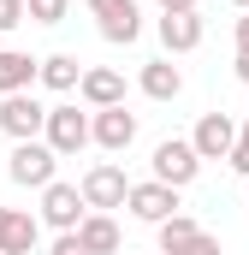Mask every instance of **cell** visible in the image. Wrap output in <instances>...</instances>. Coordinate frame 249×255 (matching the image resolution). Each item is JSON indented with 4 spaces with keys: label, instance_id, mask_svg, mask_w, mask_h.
I'll return each instance as SVG.
<instances>
[{
    "label": "cell",
    "instance_id": "30bf717a",
    "mask_svg": "<svg viewBox=\"0 0 249 255\" xmlns=\"http://www.w3.org/2000/svg\"><path fill=\"white\" fill-rule=\"evenodd\" d=\"M89 142H101L107 154H124V148L136 142V113H124V107H95V119H89Z\"/></svg>",
    "mask_w": 249,
    "mask_h": 255
},
{
    "label": "cell",
    "instance_id": "d6986e66",
    "mask_svg": "<svg viewBox=\"0 0 249 255\" xmlns=\"http://www.w3.org/2000/svg\"><path fill=\"white\" fill-rule=\"evenodd\" d=\"M65 12H71V0H24V18H36V24H65Z\"/></svg>",
    "mask_w": 249,
    "mask_h": 255
},
{
    "label": "cell",
    "instance_id": "7402d4cb",
    "mask_svg": "<svg viewBox=\"0 0 249 255\" xmlns=\"http://www.w3.org/2000/svg\"><path fill=\"white\" fill-rule=\"evenodd\" d=\"M24 24V0H0V30H18Z\"/></svg>",
    "mask_w": 249,
    "mask_h": 255
},
{
    "label": "cell",
    "instance_id": "603a6c76",
    "mask_svg": "<svg viewBox=\"0 0 249 255\" xmlns=\"http://www.w3.org/2000/svg\"><path fill=\"white\" fill-rule=\"evenodd\" d=\"M48 255H89V250L77 244V232H60V238H54V250H48Z\"/></svg>",
    "mask_w": 249,
    "mask_h": 255
},
{
    "label": "cell",
    "instance_id": "e0dca14e",
    "mask_svg": "<svg viewBox=\"0 0 249 255\" xmlns=\"http://www.w3.org/2000/svg\"><path fill=\"white\" fill-rule=\"evenodd\" d=\"M36 77L48 83V89H77V77H83V65H77V54H48V60H36Z\"/></svg>",
    "mask_w": 249,
    "mask_h": 255
},
{
    "label": "cell",
    "instance_id": "44dd1931",
    "mask_svg": "<svg viewBox=\"0 0 249 255\" xmlns=\"http://www.w3.org/2000/svg\"><path fill=\"white\" fill-rule=\"evenodd\" d=\"M178 255H220V238H214V232H196V238H190Z\"/></svg>",
    "mask_w": 249,
    "mask_h": 255
},
{
    "label": "cell",
    "instance_id": "8992f818",
    "mask_svg": "<svg viewBox=\"0 0 249 255\" xmlns=\"http://www.w3.org/2000/svg\"><path fill=\"white\" fill-rule=\"evenodd\" d=\"M42 119H48V107H42L30 89L0 95V130H6L12 142H36V136H42Z\"/></svg>",
    "mask_w": 249,
    "mask_h": 255
},
{
    "label": "cell",
    "instance_id": "484cf974",
    "mask_svg": "<svg viewBox=\"0 0 249 255\" xmlns=\"http://www.w3.org/2000/svg\"><path fill=\"white\" fill-rule=\"evenodd\" d=\"M238 83H249V54H238Z\"/></svg>",
    "mask_w": 249,
    "mask_h": 255
},
{
    "label": "cell",
    "instance_id": "ba28073f",
    "mask_svg": "<svg viewBox=\"0 0 249 255\" xmlns=\"http://www.w3.org/2000/svg\"><path fill=\"white\" fill-rule=\"evenodd\" d=\"M178 196H184V190H172V184H154V178H148V184H130V190H124V208H130L136 220L160 226V220H172V214L184 208Z\"/></svg>",
    "mask_w": 249,
    "mask_h": 255
},
{
    "label": "cell",
    "instance_id": "7a4b0ae2",
    "mask_svg": "<svg viewBox=\"0 0 249 255\" xmlns=\"http://www.w3.org/2000/svg\"><path fill=\"white\" fill-rule=\"evenodd\" d=\"M54 172H60V154L48 142H12V154H6V178L12 184L42 190V184H54Z\"/></svg>",
    "mask_w": 249,
    "mask_h": 255
},
{
    "label": "cell",
    "instance_id": "8fae6325",
    "mask_svg": "<svg viewBox=\"0 0 249 255\" xmlns=\"http://www.w3.org/2000/svg\"><path fill=\"white\" fill-rule=\"evenodd\" d=\"M42 238V220L30 208H0V255H30Z\"/></svg>",
    "mask_w": 249,
    "mask_h": 255
},
{
    "label": "cell",
    "instance_id": "7c38bea8",
    "mask_svg": "<svg viewBox=\"0 0 249 255\" xmlns=\"http://www.w3.org/2000/svg\"><path fill=\"white\" fill-rule=\"evenodd\" d=\"M77 95H83L89 107H124V71H113V65H89V71L77 77Z\"/></svg>",
    "mask_w": 249,
    "mask_h": 255
},
{
    "label": "cell",
    "instance_id": "2e32d148",
    "mask_svg": "<svg viewBox=\"0 0 249 255\" xmlns=\"http://www.w3.org/2000/svg\"><path fill=\"white\" fill-rule=\"evenodd\" d=\"M36 83V60L24 48H0V95H18Z\"/></svg>",
    "mask_w": 249,
    "mask_h": 255
},
{
    "label": "cell",
    "instance_id": "ac0fdd59",
    "mask_svg": "<svg viewBox=\"0 0 249 255\" xmlns=\"http://www.w3.org/2000/svg\"><path fill=\"white\" fill-rule=\"evenodd\" d=\"M154 232H160V250H166V255H178V250H184V244H190V238L202 232V226H196V220H190L184 208H178V214H172V220H160Z\"/></svg>",
    "mask_w": 249,
    "mask_h": 255
},
{
    "label": "cell",
    "instance_id": "d4e9b609",
    "mask_svg": "<svg viewBox=\"0 0 249 255\" xmlns=\"http://www.w3.org/2000/svg\"><path fill=\"white\" fill-rule=\"evenodd\" d=\"M238 54H249V12L238 18Z\"/></svg>",
    "mask_w": 249,
    "mask_h": 255
},
{
    "label": "cell",
    "instance_id": "4316f807",
    "mask_svg": "<svg viewBox=\"0 0 249 255\" xmlns=\"http://www.w3.org/2000/svg\"><path fill=\"white\" fill-rule=\"evenodd\" d=\"M232 6H238V12H249V0H232Z\"/></svg>",
    "mask_w": 249,
    "mask_h": 255
},
{
    "label": "cell",
    "instance_id": "5bb4252c",
    "mask_svg": "<svg viewBox=\"0 0 249 255\" xmlns=\"http://www.w3.org/2000/svg\"><path fill=\"white\" fill-rule=\"evenodd\" d=\"M77 244H83V250L89 255H119V220H113V214H83V220H77Z\"/></svg>",
    "mask_w": 249,
    "mask_h": 255
},
{
    "label": "cell",
    "instance_id": "6da1fadb",
    "mask_svg": "<svg viewBox=\"0 0 249 255\" xmlns=\"http://www.w3.org/2000/svg\"><path fill=\"white\" fill-rule=\"evenodd\" d=\"M124 190H130V178H124V166H113V160H95V166L83 172V184H77V196H83L89 214H113V208H124Z\"/></svg>",
    "mask_w": 249,
    "mask_h": 255
},
{
    "label": "cell",
    "instance_id": "52a82bcc",
    "mask_svg": "<svg viewBox=\"0 0 249 255\" xmlns=\"http://www.w3.org/2000/svg\"><path fill=\"white\" fill-rule=\"evenodd\" d=\"M232 142H238V119H232V113H202L196 130H190L196 160H226V154H232Z\"/></svg>",
    "mask_w": 249,
    "mask_h": 255
},
{
    "label": "cell",
    "instance_id": "cb8c5ba5",
    "mask_svg": "<svg viewBox=\"0 0 249 255\" xmlns=\"http://www.w3.org/2000/svg\"><path fill=\"white\" fill-rule=\"evenodd\" d=\"M160 12H196V0H154Z\"/></svg>",
    "mask_w": 249,
    "mask_h": 255
},
{
    "label": "cell",
    "instance_id": "5b68a950",
    "mask_svg": "<svg viewBox=\"0 0 249 255\" xmlns=\"http://www.w3.org/2000/svg\"><path fill=\"white\" fill-rule=\"evenodd\" d=\"M42 142H48L54 154H77V148H89V113H77L71 101L48 107V119H42Z\"/></svg>",
    "mask_w": 249,
    "mask_h": 255
},
{
    "label": "cell",
    "instance_id": "4fadbf2b",
    "mask_svg": "<svg viewBox=\"0 0 249 255\" xmlns=\"http://www.w3.org/2000/svg\"><path fill=\"white\" fill-rule=\"evenodd\" d=\"M154 36H160L166 54H190V48H202V12H160Z\"/></svg>",
    "mask_w": 249,
    "mask_h": 255
},
{
    "label": "cell",
    "instance_id": "3957f363",
    "mask_svg": "<svg viewBox=\"0 0 249 255\" xmlns=\"http://www.w3.org/2000/svg\"><path fill=\"white\" fill-rule=\"evenodd\" d=\"M148 166H154V184H172V190L196 184V172H202L190 136H166V142H154V160H148Z\"/></svg>",
    "mask_w": 249,
    "mask_h": 255
},
{
    "label": "cell",
    "instance_id": "9a60e30c",
    "mask_svg": "<svg viewBox=\"0 0 249 255\" xmlns=\"http://www.w3.org/2000/svg\"><path fill=\"white\" fill-rule=\"evenodd\" d=\"M136 83H142V95H148V101H178V95H184V71H178L172 60H148Z\"/></svg>",
    "mask_w": 249,
    "mask_h": 255
},
{
    "label": "cell",
    "instance_id": "277c9868",
    "mask_svg": "<svg viewBox=\"0 0 249 255\" xmlns=\"http://www.w3.org/2000/svg\"><path fill=\"white\" fill-rule=\"evenodd\" d=\"M83 6H89L95 30H101L113 48H130V42L142 36V12H136V0H83Z\"/></svg>",
    "mask_w": 249,
    "mask_h": 255
},
{
    "label": "cell",
    "instance_id": "ffe728a7",
    "mask_svg": "<svg viewBox=\"0 0 249 255\" xmlns=\"http://www.w3.org/2000/svg\"><path fill=\"white\" fill-rule=\"evenodd\" d=\"M226 160H232V166H238V172L249 178V119L238 125V142H232V154H226Z\"/></svg>",
    "mask_w": 249,
    "mask_h": 255
},
{
    "label": "cell",
    "instance_id": "9c48e42d",
    "mask_svg": "<svg viewBox=\"0 0 249 255\" xmlns=\"http://www.w3.org/2000/svg\"><path fill=\"white\" fill-rule=\"evenodd\" d=\"M89 208H83V196L77 184H42V226H54V232H77V220H83Z\"/></svg>",
    "mask_w": 249,
    "mask_h": 255
}]
</instances>
